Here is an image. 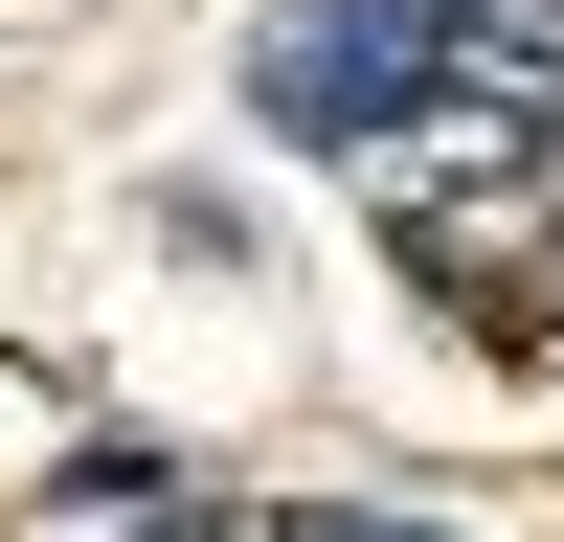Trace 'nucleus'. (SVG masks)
<instances>
[{
	"instance_id": "1",
	"label": "nucleus",
	"mask_w": 564,
	"mask_h": 542,
	"mask_svg": "<svg viewBox=\"0 0 564 542\" xmlns=\"http://www.w3.org/2000/svg\"><path fill=\"white\" fill-rule=\"evenodd\" d=\"M249 113L316 159H406V136H542L564 113V0H294L249 45Z\"/></svg>"
},
{
	"instance_id": "2",
	"label": "nucleus",
	"mask_w": 564,
	"mask_h": 542,
	"mask_svg": "<svg viewBox=\"0 0 564 542\" xmlns=\"http://www.w3.org/2000/svg\"><path fill=\"white\" fill-rule=\"evenodd\" d=\"M271 542H452V520H361V497H316V520H271Z\"/></svg>"
}]
</instances>
